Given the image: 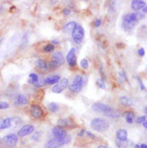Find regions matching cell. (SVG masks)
<instances>
[{
  "mask_svg": "<svg viewBox=\"0 0 147 148\" xmlns=\"http://www.w3.org/2000/svg\"><path fill=\"white\" fill-rule=\"evenodd\" d=\"M60 79L61 77L59 75H53V76H49L45 79V84H56Z\"/></svg>",
  "mask_w": 147,
  "mask_h": 148,
  "instance_id": "19",
  "label": "cell"
},
{
  "mask_svg": "<svg viewBox=\"0 0 147 148\" xmlns=\"http://www.w3.org/2000/svg\"><path fill=\"white\" fill-rule=\"evenodd\" d=\"M63 14L65 15V16H68V15L71 14V10L68 9V8L64 9V10H63Z\"/></svg>",
  "mask_w": 147,
  "mask_h": 148,
  "instance_id": "40",
  "label": "cell"
},
{
  "mask_svg": "<svg viewBox=\"0 0 147 148\" xmlns=\"http://www.w3.org/2000/svg\"><path fill=\"white\" fill-rule=\"evenodd\" d=\"M66 60L68 62L70 67H75L77 65V56H76V49L71 48L69 53L67 54Z\"/></svg>",
  "mask_w": 147,
  "mask_h": 148,
  "instance_id": "10",
  "label": "cell"
},
{
  "mask_svg": "<svg viewBox=\"0 0 147 148\" xmlns=\"http://www.w3.org/2000/svg\"><path fill=\"white\" fill-rule=\"evenodd\" d=\"M29 112H31V115L34 119L39 120L42 119V117H43V110L41 109L40 106H38L36 104L31 105V108H29Z\"/></svg>",
  "mask_w": 147,
  "mask_h": 148,
  "instance_id": "7",
  "label": "cell"
},
{
  "mask_svg": "<svg viewBox=\"0 0 147 148\" xmlns=\"http://www.w3.org/2000/svg\"><path fill=\"white\" fill-rule=\"evenodd\" d=\"M90 127L97 132H106L110 127V124L107 120H104L102 118H95L90 123Z\"/></svg>",
  "mask_w": 147,
  "mask_h": 148,
  "instance_id": "2",
  "label": "cell"
},
{
  "mask_svg": "<svg viewBox=\"0 0 147 148\" xmlns=\"http://www.w3.org/2000/svg\"><path fill=\"white\" fill-rule=\"evenodd\" d=\"M72 37H73L74 41L77 44H79L83 42L84 38V29L81 25H77L76 26L73 32H72Z\"/></svg>",
  "mask_w": 147,
  "mask_h": 148,
  "instance_id": "4",
  "label": "cell"
},
{
  "mask_svg": "<svg viewBox=\"0 0 147 148\" xmlns=\"http://www.w3.org/2000/svg\"><path fill=\"white\" fill-rule=\"evenodd\" d=\"M2 40H3V36H2V37H0V44H1Z\"/></svg>",
  "mask_w": 147,
  "mask_h": 148,
  "instance_id": "47",
  "label": "cell"
},
{
  "mask_svg": "<svg viewBox=\"0 0 147 148\" xmlns=\"http://www.w3.org/2000/svg\"><path fill=\"white\" fill-rule=\"evenodd\" d=\"M119 101L123 106H133L134 103L133 99L131 98L129 96H122Z\"/></svg>",
  "mask_w": 147,
  "mask_h": 148,
  "instance_id": "17",
  "label": "cell"
},
{
  "mask_svg": "<svg viewBox=\"0 0 147 148\" xmlns=\"http://www.w3.org/2000/svg\"><path fill=\"white\" fill-rule=\"evenodd\" d=\"M116 143H117V146L119 148H133L134 147V145L131 143V141H129L128 139L124 140V141H121V140L117 139Z\"/></svg>",
  "mask_w": 147,
  "mask_h": 148,
  "instance_id": "20",
  "label": "cell"
},
{
  "mask_svg": "<svg viewBox=\"0 0 147 148\" xmlns=\"http://www.w3.org/2000/svg\"><path fill=\"white\" fill-rule=\"evenodd\" d=\"M117 139L121 140V141H124V140L128 139V132L124 129H120L117 130V134H116Z\"/></svg>",
  "mask_w": 147,
  "mask_h": 148,
  "instance_id": "18",
  "label": "cell"
},
{
  "mask_svg": "<svg viewBox=\"0 0 147 148\" xmlns=\"http://www.w3.org/2000/svg\"><path fill=\"white\" fill-rule=\"evenodd\" d=\"M52 58H53L54 61H56L59 65H62V64L65 63V58L63 56V53H62V52H60V51L54 52L53 55H52Z\"/></svg>",
  "mask_w": 147,
  "mask_h": 148,
  "instance_id": "16",
  "label": "cell"
},
{
  "mask_svg": "<svg viewBox=\"0 0 147 148\" xmlns=\"http://www.w3.org/2000/svg\"><path fill=\"white\" fill-rule=\"evenodd\" d=\"M34 127L32 126V125H25L23 127H21V130L18 132V137H25L27 136V135L31 134V132H34Z\"/></svg>",
  "mask_w": 147,
  "mask_h": 148,
  "instance_id": "8",
  "label": "cell"
},
{
  "mask_svg": "<svg viewBox=\"0 0 147 148\" xmlns=\"http://www.w3.org/2000/svg\"><path fill=\"white\" fill-rule=\"evenodd\" d=\"M3 141L5 143H7L10 146H15L17 143H18V135L17 134H7L6 136L3 137Z\"/></svg>",
  "mask_w": 147,
  "mask_h": 148,
  "instance_id": "11",
  "label": "cell"
},
{
  "mask_svg": "<svg viewBox=\"0 0 147 148\" xmlns=\"http://www.w3.org/2000/svg\"><path fill=\"white\" fill-rule=\"evenodd\" d=\"M97 148H109V147L107 146V145H99Z\"/></svg>",
  "mask_w": 147,
  "mask_h": 148,
  "instance_id": "45",
  "label": "cell"
},
{
  "mask_svg": "<svg viewBox=\"0 0 147 148\" xmlns=\"http://www.w3.org/2000/svg\"><path fill=\"white\" fill-rule=\"evenodd\" d=\"M27 104H29V99L25 94H19L16 97V99H15V105L23 106V105H27Z\"/></svg>",
  "mask_w": 147,
  "mask_h": 148,
  "instance_id": "14",
  "label": "cell"
},
{
  "mask_svg": "<svg viewBox=\"0 0 147 148\" xmlns=\"http://www.w3.org/2000/svg\"><path fill=\"white\" fill-rule=\"evenodd\" d=\"M48 108H49V110H50V112L56 113L59 110V105L57 103H54V102H51V103L48 104Z\"/></svg>",
  "mask_w": 147,
  "mask_h": 148,
  "instance_id": "25",
  "label": "cell"
},
{
  "mask_svg": "<svg viewBox=\"0 0 147 148\" xmlns=\"http://www.w3.org/2000/svg\"><path fill=\"white\" fill-rule=\"evenodd\" d=\"M68 85H69L68 79H61L56 84H54V86L52 87V91L54 93H60V92H62L63 90L66 89L68 87Z\"/></svg>",
  "mask_w": 147,
  "mask_h": 148,
  "instance_id": "6",
  "label": "cell"
},
{
  "mask_svg": "<svg viewBox=\"0 0 147 148\" xmlns=\"http://www.w3.org/2000/svg\"><path fill=\"white\" fill-rule=\"evenodd\" d=\"M137 24V20L135 18L134 13H129L126 14L123 17V21H122V27L126 32L131 31L134 27Z\"/></svg>",
  "mask_w": 147,
  "mask_h": 148,
  "instance_id": "1",
  "label": "cell"
},
{
  "mask_svg": "<svg viewBox=\"0 0 147 148\" xmlns=\"http://www.w3.org/2000/svg\"><path fill=\"white\" fill-rule=\"evenodd\" d=\"M58 125L61 127H69V129H73V127H77L73 119H60L58 121Z\"/></svg>",
  "mask_w": 147,
  "mask_h": 148,
  "instance_id": "12",
  "label": "cell"
},
{
  "mask_svg": "<svg viewBox=\"0 0 147 148\" xmlns=\"http://www.w3.org/2000/svg\"><path fill=\"white\" fill-rule=\"evenodd\" d=\"M137 52H138V55H139V56H141V57H143V56H144V54H145L144 48H139V49L137 50Z\"/></svg>",
  "mask_w": 147,
  "mask_h": 148,
  "instance_id": "39",
  "label": "cell"
},
{
  "mask_svg": "<svg viewBox=\"0 0 147 148\" xmlns=\"http://www.w3.org/2000/svg\"><path fill=\"white\" fill-rule=\"evenodd\" d=\"M12 125V118H6L3 121L0 122V130H5L11 127Z\"/></svg>",
  "mask_w": 147,
  "mask_h": 148,
  "instance_id": "23",
  "label": "cell"
},
{
  "mask_svg": "<svg viewBox=\"0 0 147 148\" xmlns=\"http://www.w3.org/2000/svg\"><path fill=\"white\" fill-rule=\"evenodd\" d=\"M40 134H41V132H36V134L32 135V139H34V140H37V139H38V137L40 136Z\"/></svg>",
  "mask_w": 147,
  "mask_h": 148,
  "instance_id": "38",
  "label": "cell"
},
{
  "mask_svg": "<svg viewBox=\"0 0 147 148\" xmlns=\"http://www.w3.org/2000/svg\"><path fill=\"white\" fill-rule=\"evenodd\" d=\"M145 6H146L145 1H142V0H133V1L131 2V8L135 12L139 11L140 9H143Z\"/></svg>",
  "mask_w": 147,
  "mask_h": 148,
  "instance_id": "13",
  "label": "cell"
},
{
  "mask_svg": "<svg viewBox=\"0 0 147 148\" xmlns=\"http://www.w3.org/2000/svg\"><path fill=\"white\" fill-rule=\"evenodd\" d=\"M85 134H88V136H89V137H91V138H95V136H94V135H93V134H91V132H85Z\"/></svg>",
  "mask_w": 147,
  "mask_h": 148,
  "instance_id": "41",
  "label": "cell"
},
{
  "mask_svg": "<svg viewBox=\"0 0 147 148\" xmlns=\"http://www.w3.org/2000/svg\"><path fill=\"white\" fill-rule=\"evenodd\" d=\"M54 49H55V47H54V45L52 43H48L43 46V51L46 52V53H48V52H53Z\"/></svg>",
  "mask_w": 147,
  "mask_h": 148,
  "instance_id": "27",
  "label": "cell"
},
{
  "mask_svg": "<svg viewBox=\"0 0 147 148\" xmlns=\"http://www.w3.org/2000/svg\"><path fill=\"white\" fill-rule=\"evenodd\" d=\"M81 67L83 68V70H88V67H89V63H88V61L86 59H83L81 61Z\"/></svg>",
  "mask_w": 147,
  "mask_h": 148,
  "instance_id": "31",
  "label": "cell"
},
{
  "mask_svg": "<svg viewBox=\"0 0 147 148\" xmlns=\"http://www.w3.org/2000/svg\"><path fill=\"white\" fill-rule=\"evenodd\" d=\"M77 25H78V24H77L76 22H73V21L67 23V24L64 26V32H66V34H72Z\"/></svg>",
  "mask_w": 147,
  "mask_h": 148,
  "instance_id": "21",
  "label": "cell"
},
{
  "mask_svg": "<svg viewBox=\"0 0 147 148\" xmlns=\"http://www.w3.org/2000/svg\"><path fill=\"white\" fill-rule=\"evenodd\" d=\"M58 67H59V64L57 63L56 61H54V60H51V61H49V63H47V69L54 70V69H57Z\"/></svg>",
  "mask_w": 147,
  "mask_h": 148,
  "instance_id": "26",
  "label": "cell"
},
{
  "mask_svg": "<svg viewBox=\"0 0 147 148\" xmlns=\"http://www.w3.org/2000/svg\"><path fill=\"white\" fill-rule=\"evenodd\" d=\"M1 144H2V139L0 138V145H1Z\"/></svg>",
  "mask_w": 147,
  "mask_h": 148,
  "instance_id": "48",
  "label": "cell"
},
{
  "mask_svg": "<svg viewBox=\"0 0 147 148\" xmlns=\"http://www.w3.org/2000/svg\"><path fill=\"white\" fill-rule=\"evenodd\" d=\"M71 139H72V137H71V135H69V134H67L66 136L64 137L63 139H61L60 141H61V144H62V146L65 144H68L70 141H71Z\"/></svg>",
  "mask_w": 147,
  "mask_h": 148,
  "instance_id": "30",
  "label": "cell"
},
{
  "mask_svg": "<svg viewBox=\"0 0 147 148\" xmlns=\"http://www.w3.org/2000/svg\"><path fill=\"white\" fill-rule=\"evenodd\" d=\"M101 24H102V21H101V19H96L95 21H94V27H100L101 26Z\"/></svg>",
  "mask_w": 147,
  "mask_h": 148,
  "instance_id": "37",
  "label": "cell"
},
{
  "mask_svg": "<svg viewBox=\"0 0 147 148\" xmlns=\"http://www.w3.org/2000/svg\"><path fill=\"white\" fill-rule=\"evenodd\" d=\"M84 84V77L81 75H78L75 77L73 82L70 85V90L73 91L74 93H79L81 90Z\"/></svg>",
  "mask_w": 147,
  "mask_h": 148,
  "instance_id": "3",
  "label": "cell"
},
{
  "mask_svg": "<svg viewBox=\"0 0 147 148\" xmlns=\"http://www.w3.org/2000/svg\"><path fill=\"white\" fill-rule=\"evenodd\" d=\"M45 84V79H43V77H40V79H38V81L36 84V87H41L43 86V85Z\"/></svg>",
  "mask_w": 147,
  "mask_h": 148,
  "instance_id": "33",
  "label": "cell"
},
{
  "mask_svg": "<svg viewBox=\"0 0 147 148\" xmlns=\"http://www.w3.org/2000/svg\"><path fill=\"white\" fill-rule=\"evenodd\" d=\"M106 116H108V117H112V118H118L120 117V113L118 111H115L114 109H112L110 112H108V113H106Z\"/></svg>",
  "mask_w": 147,
  "mask_h": 148,
  "instance_id": "29",
  "label": "cell"
},
{
  "mask_svg": "<svg viewBox=\"0 0 147 148\" xmlns=\"http://www.w3.org/2000/svg\"><path fill=\"white\" fill-rule=\"evenodd\" d=\"M37 67L39 69H42V70H46L47 69V63L44 59H38L37 60Z\"/></svg>",
  "mask_w": 147,
  "mask_h": 148,
  "instance_id": "24",
  "label": "cell"
},
{
  "mask_svg": "<svg viewBox=\"0 0 147 148\" xmlns=\"http://www.w3.org/2000/svg\"><path fill=\"white\" fill-rule=\"evenodd\" d=\"M124 117L126 119V122L129 123V124H133L134 122V119H135V114L131 111H126L124 114Z\"/></svg>",
  "mask_w": 147,
  "mask_h": 148,
  "instance_id": "22",
  "label": "cell"
},
{
  "mask_svg": "<svg viewBox=\"0 0 147 148\" xmlns=\"http://www.w3.org/2000/svg\"><path fill=\"white\" fill-rule=\"evenodd\" d=\"M9 108V103L8 102H4V101H1L0 102V110H3V109H8Z\"/></svg>",
  "mask_w": 147,
  "mask_h": 148,
  "instance_id": "35",
  "label": "cell"
},
{
  "mask_svg": "<svg viewBox=\"0 0 147 148\" xmlns=\"http://www.w3.org/2000/svg\"><path fill=\"white\" fill-rule=\"evenodd\" d=\"M52 42H53V44H59V41L56 40V39H54V40L52 41Z\"/></svg>",
  "mask_w": 147,
  "mask_h": 148,
  "instance_id": "46",
  "label": "cell"
},
{
  "mask_svg": "<svg viewBox=\"0 0 147 148\" xmlns=\"http://www.w3.org/2000/svg\"><path fill=\"white\" fill-rule=\"evenodd\" d=\"M38 76L36 74V73H31V74H29V82H31V84H36L37 81H38Z\"/></svg>",
  "mask_w": 147,
  "mask_h": 148,
  "instance_id": "28",
  "label": "cell"
},
{
  "mask_svg": "<svg viewBox=\"0 0 147 148\" xmlns=\"http://www.w3.org/2000/svg\"><path fill=\"white\" fill-rule=\"evenodd\" d=\"M84 132H85V130H81V132H79V134H78V135H79V136H83V134H84Z\"/></svg>",
  "mask_w": 147,
  "mask_h": 148,
  "instance_id": "42",
  "label": "cell"
},
{
  "mask_svg": "<svg viewBox=\"0 0 147 148\" xmlns=\"http://www.w3.org/2000/svg\"><path fill=\"white\" fill-rule=\"evenodd\" d=\"M142 125H143L144 129H147V122H146V121H144V122L142 123Z\"/></svg>",
  "mask_w": 147,
  "mask_h": 148,
  "instance_id": "44",
  "label": "cell"
},
{
  "mask_svg": "<svg viewBox=\"0 0 147 148\" xmlns=\"http://www.w3.org/2000/svg\"><path fill=\"white\" fill-rule=\"evenodd\" d=\"M92 110L96 113H102V114H106V113L110 112L113 108L110 105L105 104V103H101V102H96L92 105Z\"/></svg>",
  "mask_w": 147,
  "mask_h": 148,
  "instance_id": "5",
  "label": "cell"
},
{
  "mask_svg": "<svg viewBox=\"0 0 147 148\" xmlns=\"http://www.w3.org/2000/svg\"><path fill=\"white\" fill-rule=\"evenodd\" d=\"M134 15H135V18L136 20H141V19H143L144 17H145V13H143L142 11H136L135 13H134Z\"/></svg>",
  "mask_w": 147,
  "mask_h": 148,
  "instance_id": "32",
  "label": "cell"
},
{
  "mask_svg": "<svg viewBox=\"0 0 147 148\" xmlns=\"http://www.w3.org/2000/svg\"><path fill=\"white\" fill-rule=\"evenodd\" d=\"M134 121H135L136 124H142V123H143L144 121H146V116H145V115H144V116L137 117L135 120H134Z\"/></svg>",
  "mask_w": 147,
  "mask_h": 148,
  "instance_id": "34",
  "label": "cell"
},
{
  "mask_svg": "<svg viewBox=\"0 0 147 148\" xmlns=\"http://www.w3.org/2000/svg\"><path fill=\"white\" fill-rule=\"evenodd\" d=\"M62 144H61V141L59 139H56V138H52V139H49L48 141L45 143V148H59L61 147Z\"/></svg>",
  "mask_w": 147,
  "mask_h": 148,
  "instance_id": "15",
  "label": "cell"
},
{
  "mask_svg": "<svg viewBox=\"0 0 147 148\" xmlns=\"http://www.w3.org/2000/svg\"><path fill=\"white\" fill-rule=\"evenodd\" d=\"M139 148H147V146H146L145 143H141L140 145H139Z\"/></svg>",
  "mask_w": 147,
  "mask_h": 148,
  "instance_id": "43",
  "label": "cell"
},
{
  "mask_svg": "<svg viewBox=\"0 0 147 148\" xmlns=\"http://www.w3.org/2000/svg\"><path fill=\"white\" fill-rule=\"evenodd\" d=\"M52 134H53L54 137H55L56 139L61 140L67 135V132H66V130L61 127H55L52 129Z\"/></svg>",
  "mask_w": 147,
  "mask_h": 148,
  "instance_id": "9",
  "label": "cell"
},
{
  "mask_svg": "<svg viewBox=\"0 0 147 148\" xmlns=\"http://www.w3.org/2000/svg\"><path fill=\"white\" fill-rule=\"evenodd\" d=\"M97 85H98L101 89H105L106 88L105 84H104V82L102 81V79H97Z\"/></svg>",
  "mask_w": 147,
  "mask_h": 148,
  "instance_id": "36",
  "label": "cell"
}]
</instances>
